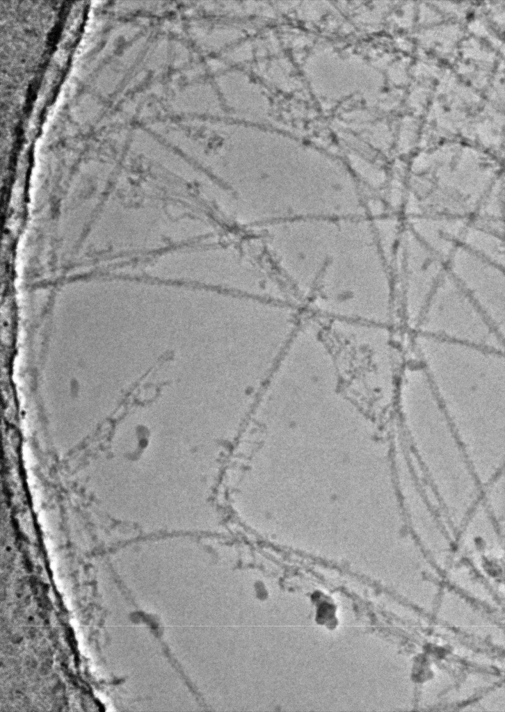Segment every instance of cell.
Listing matches in <instances>:
<instances>
[{"instance_id":"1","label":"cell","mask_w":505,"mask_h":712,"mask_svg":"<svg viewBox=\"0 0 505 712\" xmlns=\"http://www.w3.org/2000/svg\"><path fill=\"white\" fill-rule=\"evenodd\" d=\"M269 245L288 289L327 318L342 316L356 292L382 275L371 231L355 217L274 224Z\"/></svg>"}]
</instances>
